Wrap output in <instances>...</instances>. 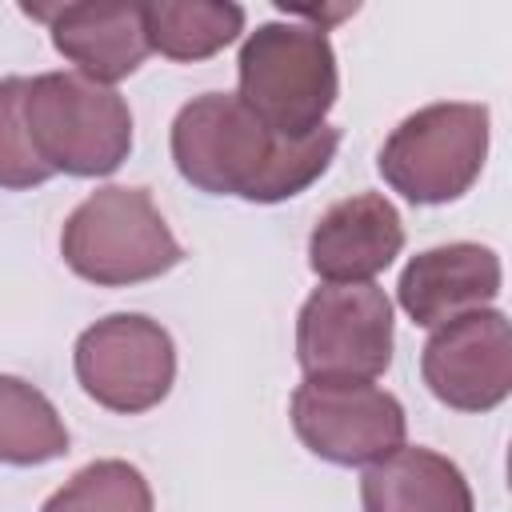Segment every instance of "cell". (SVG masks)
I'll return each mask as SVG.
<instances>
[{"instance_id":"1","label":"cell","mask_w":512,"mask_h":512,"mask_svg":"<svg viewBox=\"0 0 512 512\" xmlns=\"http://www.w3.org/2000/svg\"><path fill=\"white\" fill-rule=\"evenodd\" d=\"M340 144V128L312 136H280L232 92H204L172 120V164L208 196H240L280 204L312 188Z\"/></svg>"},{"instance_id":"2","label":"cell","mask_w":512,"mask_h":512,"mask_svg":"<svg viewBox=\"0 0 512 512\" xmlns=\"http://www.w3.org/2000/svg\"><path fill=\"white\" fill-rule=\"evenodd\" d=\"M240 100L280 136H312L324 128L340 76L336 52L320 24L268 20L244 36L240 56Z\"/></svg>"},{"instance_id":"3","label":"cell","mask_w":512,"mask_h":512,"mask_svg":"<svg viewBox=\"0 0 512 512\" xmlns=\"http://www.w3.org/2000/svg\"><path fill=\"white\" fill-rule=\"evenodd\" d=\"M64 264L96 288H128L172 272L184 260L148 188L108 184L84 196L60 232Z\"/></svg>"},{"instance_id":"4","label":"cell","mask_w":512,"mask_h":512,"mask_svg":"<svg viewBox=\"0 0 512 512\" xmlns=\"http://www.w3.org/2000/svg\"><path fill=\"white\" fill-rule=\"evenodd\" d=\"M24 124L52 176H112L132 152L124 96L80 72L32 76L24 88Z\"/></svg>"},{"instance_id":"5","label":"cell","mask_w":512,"mask_h":512,"mask_svg":"<svg viewBox=\"0 0 512 512\" xmlns=\"http://www.w3.org/2000/svg\"><path fill=\"white\" fill-rule=\"evenodd\" d=\"M488 160V108L440 100L404 116L384 140L376 168L392 192L412 204L460 200Z\"/></svg>"},{"instance_id":"6","label":"cell","mask_w":512,"mask_h":512,"mask_svg":"<svg viewBox=\"0 0 512 512\" xmlns=\"http://www.w3.org/2000/svg\"><path fill=\"white\" fill-rule=\"evenodd\" d=\"M392 344V300L376 284H324L300 304L296 364L308 380H376Z\"/></svg>"},{"instance_id":"7","label":"cell","mask_w":512,"mask_h":512,"mask_svg":"<svg viewBox=\"0 0 512 512\" xmlns=\"http://www.w3.org/2000/svg\"><path fill=\"white\" fill-rule=\"evenodd\" d=\"M72 364L80 388L120 416L156 408L176 384V344L160 320L140 312H112L84 328Z\"/></svg>"},{"instance_id":"8","label":"cell","mask_w":512,"mask_h":512,"mask_svg":"<svg viewBox=\"0 0 512 512\" xmlns=\"http://www.w3.org/2000/svg\"><path fill=\"white\" fill-rule=\"evenodd\" d=\"M292 428L300 444L340 468L376 464L404 444V404L372 380H308L292 392Z\"/></svg>"},{"instance_id":"9","label":"cell","mask_w":512,"mask_h":512,"mask_svg":"<svg viewBox=\"0 0 512 512\" xmlns=\"http://www.w3.org/2000/svg\"><path fill=\"white\" fill-rule=\"evenodd\" d=\"M428 392L456 412H492L512 392V324L500 308H480L432 328L420 352Z\"/></svg>"},{"instance_id":"10","label":"cell","mask_w":512,"mask_h":512,"mask_svg":"<svg viewBox=\"0 0 512 512\" xmlns=\"http://www.w3.org/2000/svg\"><path fill=\"white\" fill-rule=\"evenodd\" d=\"M500 256L484 244L456 240L416 252L396 284V300L420 328H444L488 308L500 296Z\"/></svg>"},{"instance_id":"11","label":"cell","mask_w":512,"mask_h":512,"mask_svg":"<svg viewBox=\"0 0 512 512\" xmlns=\"http://www.w3.org/2000/svg\"><path fill=\"white\" fill-rule=\"evenodd\" d=\"M404 248V224L388 196L356 192L336 200L308 236V268L324 284H372Z\"/></svg>"},{"instance_id":"12","label":"cell","mask_w":512,"mask_h":512,"mask_svg":"<svg viewBox=\"0 0 512 512\" xmlns=\"http://www.w3.org/2000/svg\"><path fill=\"white\" fill-rule=\"evenodd\" d=\"M32 16L48 20L52 44L64 60L80 68V76L96 84H116L132 76L148 48L144 32V4H60V8H28Z\"/></svg>"},{"instance_id":"13","label":"cell","mask_w":512,"mask_h":512,"mask_svg":"<svg viewBox=\"0 0 512 512\" xmlns=\"http://www.w3.org/2000/svg\"><path fill=\"white\" fill-rule=\"evenodd\" d=\"M364 512H476L464 472L432 452L400 444L360 476Z\"/></svg>"},{"instance_id":"14","label":"cell","mask_w":512,"mask_h":512,"mask_svg":"<svg viewBox=\"0 0 512 512\" xmlns=\"http://www.w3.org/2000/svg\"><path fill=\"white\" fill-rule=\"evenodd\" d=\"M144 32L152 52L196 64L244 32V8L232 0H152L144 4Z\"/></svg>"},{"instance_id":"15","label":"cell","mask_w":512,"mask_h":512,"mask_svg":"<svg viewBox=\"0 0 512 512\" xmlns=\"http://www.w3.org/2000/svg\"><path fill=\"white\" fill-rule=\"evenodd\" d=\"M68 452V428L52 400L20 380L0 372V464L32 468L60 460Z\"/></svg>"},{"instance_id":"16","label":"cell","mask_w":512,"mask_h":512,"mask_svg":"<svg viewBox=\"0 0 512 512\" xmlns=\"http://www.w3.org/2000/svg\"><path fill=\"white\" fill-rule=\"evenodd\" d=\"M40 512H156V504L136 464L96 460L84 464L64 488H56Z\"/></svg>"},{"instance_id":"17","label":"cell","mask_w":512,"mask_h":512,"mask_svg":"<svg viewBox=\"0 0 512 512\" xmlns=\"http://www.w3.org/2000/svg\"><path fill=\"white\" fill-rule=\"evenodd\" d=\"M24 88H28V76L0 80V188H12V192L52 180V172L40 164L28 124H24Z\"/></svg>"}]
</instances>
